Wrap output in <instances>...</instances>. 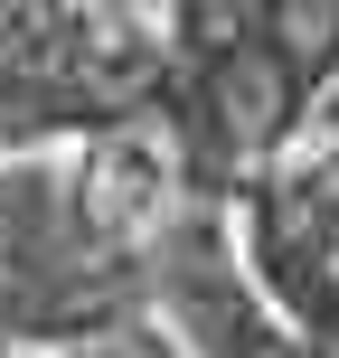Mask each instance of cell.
<instances>
[{
    "mask_svg": "<svg viewBox=\"0 0 339 358\" xmlns=\"http://www.w3.org/2000/svg\"><path fill=\"white\" fill-rule=\"evenodd\" d=\"M151 283H161V302L179 311V340H189L198 358H311V349L245 292V264L226 255V227H217L208 208L179 217V227L161 236Z\"/></svg>",
    "mask_w": 339,
    "mask_h": 358,
    "instance_id": "6da1fadb",
    "label": "cell"
},
{
    "mask_svg": "<svg viewBox=\"0 0 339 358\" xmlns=\"http://www.w3.org/2000/svg\"><path fill=\"white\" fill-rule=\"evenodd\" d=\"M75 358H170V340H161V330H142V321H113V330H94Z\"/></svg>",
    "mask_w": 339,
    "mask_h": 358,
    "instance_id": "7a4b0ae2",
    "label": "cell"
},
{
    "mask_svg": "<svg viewBox=\"0 0 339 358\" xmlns=\"http://www.w3.org/2000/svg\"><path fill=\"white\" fill-rule=\"evenodd\" d=\"M10 340H19V330H10V302H0V349H10Z\"/></svg>",
    "mask_w": 339,
    "mask_h": 358,
    "instance_id": "3957f363",
    "label": "cell"
}]
</instances>
